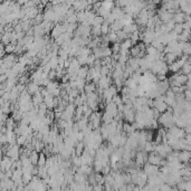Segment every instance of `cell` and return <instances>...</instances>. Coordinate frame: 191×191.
I'll use <instances>...</instances> for the list:
<instances>
[{"label":"cell","instance_id":"cell-1","mask_svg":"<svg viewBox=\"0 0 191 191\" xmlns=\"http://www.w3.org/2000/svg\"><path fill=\"white\" fill-rule=\"evenodd\" d=\"M179 161L187 163V162L191 161V151L189 150H183L181 152H179Z\"/></svg>","mask_w":191,"mask_h":191},{"label":"cell","instance_id":"cell-2","mask_svg":"<svg viewBox=\"0 0 191 191\" xmlns=\"http://www.w3.org/2000/svg\"><path fill=\"white\" fill-rule=\"evenodd\" d=\"M149 163H151L153 166H159L161 164V157L158 154V153H152V154H150V157H149Z\"/></svg>","mask_w":191,"mask_h":191}]
</instances>
